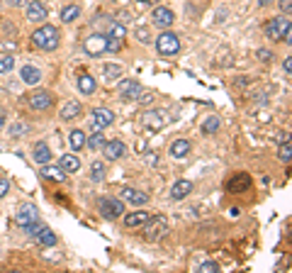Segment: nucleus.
<instances>
[{
	"label": "nucleus",
	"mask_w": 292,
	"mask_h": 273,
	"mask_svg": "<svg viewBox=\"0 0 292 273\" xmlns=\"http://www.w3.org/2000/svg\"><path fill=\"white\" fill-rule=\"evenodd\" d=\"M59 166H61L64 173H76V171L81 169V161H78V156H73V154H64L61 161H59Z\"/></svg>",
	"instance_id": "22"
},
{
	"label": "nucleus",
	"mask_w": 292,
	"mask_h": 273,
	"mask_svg": "<svg viewBox=\"0 0 292 273\" xmlns=\"http://www.w3.org/2000/svg\"><path fill=\"white\" fill-rule=\"evenodd\" d=\"M156 49H158V54H161V57H173V54L180 51V39H178L175 32L163 29V32L156 37Z\"/></svg>",
	"instance_id": "3"
},
{
	"label": "nucleus",
	"mask_w": 292,
	"mask_h": 273,
	"mask_svg": "<svg viewBox=\"0 0 292 273\" xmlns=\"http://www.w3.org/2000/svg\"><path fill=\"white\" fill-rule=\"evenodd\" d=\"M139 3H146V0H139Z\"/></svg>",
	"instance_id": "50"
},
{
	"label": "nucleus",
	"mask_w": 292,
	"mask_h": 273,
	"mask_svg": "<svg viewBox=\"0 0 292 273\" xmlns=\"http://www.w3.org/2000/svg\"><path fill=\"white\" fill-rule=\"evenodd\" d=\"M122 49V39H112V37H107V51H119Z\"/></svg>",
	"instance_id": "39"
},
{
	"label": "nucleus",
	"mask_w": 292,
	"mask_h": 273,
	"mask_svg": "<svg viewBox=\"0 0 292 273\" xmlns=\"http://www.w3.org/2000/svg\"><path fill=\"white\" fill-rule=\"evenodd\" d=\"M168 232V222H166L163 215H156V217H149L144 222V239L146 242H156Z\"/></svg>",
	"instance_id": "4"
},
{
	"label": "nucleus",
	"mask_w": 292,
	"mask_h": 273,
	"mask_svg": "<svg viewBox=\"0 0 292 273\" xmlns=\"http://www.w3.org/2000/svg\"><path fill=\"white\" fill-rule=\"evenodd\" d=\"M117 90L122 100H137L139 93H141V83L134 81V78H124V81H119Z\"/></svg>",
	"instance_id": "9"
},
{
	"label": "nucleus",
	"mask_w": 292,
	"mask_h": 273,
	"mask_svg": "<svg viewBox=\"0 0 292 273\" xmlns=\"http://www.w3.org/2000/svg\"><path fill=\"white\" fill-rule=\"evenodd\" d=\"M283 68H285V74H287V76L292 74V59H290V57H287V59L283 61Z\"/></svg>",
	"instance_id": "45"
},
{
	"label": "nucleus",
	"mask_w": 292,
	"mask_h": 273,
	"mask_svg": "<svg viewBox=\"0 0 292 273\" xmlns=\"http://www.w3.org/2000/svg\"><path fill=\"white\" fill-rule=\"evenodd\" d=\"M12 66H15V57H3L0 59V74H10L12 71Z\"/></svg>",
	"instance_id": "37"
},
{
	"label": "nucleus",
	"mask_w": 292,
	"mask_h": 273,
	"mask_svg": "<svg viewBox=\"0 0 292 273\" xmlns=\"http://www.w3.org/2000/svg\"><path fill=\"white\" fill-rule=\"evenodd\" d=\"M34 220H39V217H36V210H34V207H32V205L20 207L17 217H15V222H17V227H22V229H25V227H27V225H32Z\"/></svg>",
	"instance_id": "16"
},
{
	"label": "nucleus",
	"mask_w": 292,
	"mask_h": 273,
	"mask_svg": "<svg viewBox=\"0 0 292 273\" xmlns=\"http://www.w3.org/2000/svg\"><path fill=\"white\" fill-rule=\"evenodd\" d=\"M78 90H81L83 95H93L98 90V81H95L90 74H81L78 76Z\"/></svg>",
	"instance_id": "17"
},
{
	"label": "nucleus",
	"mask_w": 292,
	"mask_h": 273,
	"mask_svg": "<svg viewBox=\"0 0 292 273\" xmlns=\"http://www.w3.org/2000/svg\"><path fill=\"white\" fill-rule=\"evenodd\" d=\"M85 144H88V149L93 151H100L102 149V144H105V134H100V130H95V132L85 139Z\"/></svg>",
	"instance_id": "30"
},
{
	"label": "nucleus",
	"mask_w": 292,
	"mask_h": 273,
	"mask_svg": "<svg viewBox=\"0 0 292 273\" xmlns=\"http://www.w3.org/2000/svg\"><path fill=\"white\" fill-rule=\"evenodd\" d=\"M102 154L107 156V161H117L127 154V147H124V141H119V139L105 141V144H102Z\"/></svg>",
	"instance_id": "13"
},
{
	"label": "nucleus",
	"mask_w": 292,
	"mask_h": 273,
	"mask_svg": "<svg viewBox=\"0 0 292 273\" xmlns=\"http://www.w3.org/2000/svg\"><path fill=\"white\" fill-rule=\"evenodd\" d=\"M151 22H154L156 27H161V29H168L171 25L175 22V12L171 8H156L154 12H151Z\"/></svg>",
	"instance_id": "10"
},
{
	"label": "nucleus",
	"mask_w": 292,
	"mask_h": 273,
	"mask_svg": "<svg viewBox=\"0 0 292 273\" xmlns=\"http://www.w3.org/2000/svg\"><path fill=\"white\" fill-rule=\"evenodd\" d=\"M81 113H83L81 103H78V100H68V103L61 107V120H76Z\"/></svg>",
	"instance_id": "24"
},
{
	"label": "nucleus",
	"mask_w": 292,
	"mask_h": 273,
	"mask_svg": "<svg viewBox=\"0 0 292 273\" xmlns=\"http://www.w3.org/2000/svg\"><path fill=\"white\" fill-rule=\"evenodd\" d=\"M98 210H100V215L105 220H117L122 212H124V205H122V200L117 198H102L98 203Z\"/></svg>",
	"instance_id": "6"
},
{
	"label": "nucleus",
	"mask_w": 292,
	"mask_h": 273,
	"mask_svg": "<svg viewBox=\"0 0 292 273\" xmlns=\"http://www.w3.org/2000/svg\"><path fill=\"white\" fill-rule=\"evenodd\" d=\"M20 76H22V83H27V85H36L42 81V71L36 66H22Z\"/></svg>",
	"instance_id": "20"
},
{
	"label": "nucleus",
	"mask_w": 292,
	"mask_h": 273,
	"mask_svg": "<svg viewBox=\"0 0 292 273\" xmlns=\"http://www.w3.org/2000/svg\"><path fill=\"white\" fill-rule=\"evenodd\" d=\"M219 124H222V122H219L217 115H210V117L202 122V132H205V134H214L219 130Z\"/></svg>",
	"instance_id": "33"
},
{
	"label": "nucleus",
	"mask_w": 292,
	"mask_h": 273,
	"mask_svg": "<svg viewBox=\"0 0 292 273\" xmlns=\"http://www.w3.org/2000/svg\"><path fill=\"white\" fill-rule=\"evenodd\" d=\"M278 156H280V161H285V163H290V159H292V147H290V139H285L283 144H280V151H278Z\"/></svg>",
	"instance_id": "34"
},
{
	"label": "nucleus",
	"mask_w": 292,
	"mask_h": 273,
	"mask_svg": "<svg viewBox=\"0 0 292 273\" xmlns=\"http://www.w3.org/2000/svg\"><path fill=\"white\" fill-rule=\"evenodd\" d=\"M149 220V212H144V210H139V212H129L127 217H124V227H141Z\"/></svg>",
	"instance_id": "26"
},
{
	"label": "nucleus",
	"mask_w": 292,
	"mask_h": 273,
	"mask_svg": "<svg viewBox=\"0 0 292 273\" xmlns=\"http://www.w3.org/2000/svg\"><path fill=\"white\" fill-rule=\"evenodd\" d=\"M34 239L39 242V244H44V246H54L56 244V234L49 229V227H42V229H39V234H36Z\"/></svg>",
	"instance_id": "29"
},
{
	"label": "nucleus",
	"mask_w": 292,
	"mask_h": 273,
	"mask_svg": "<svg viewBox=\"0 0 292 273\" xmlns=\"http://www.w3.org/2000/svg\"><path fill=\"white\" fill-rule=\"evenodd\" d=\"M134 37H137V42H141V44H151L154 42V37H151V32L146 27H137V32H134Z\"/></svg>",
	"instance_id": "35"
},
{
	"label": "nucleus",
	"mask_w": 292,
	"mask_h": 273,
	"mask_svg": "<svg viewBox=\"0 0 292 273\" xmlns=\"http://www.w3.org/2000/svg\"><path fill=\"white\" fill-rule=\"evenodd\" d=\"M190 141L188 139H175L173 144H171V156H173V159H185V156H188V154H190Z\"/></svg>",
	"instance_id": "19"
},
{
	"label": "nucleus",
	"mask_w": 292,
	"mask_h": 273,
	"mask_svg": "<svg viewBox=\"0 0 292 273\" xmlns=\"http://www.w3.org/2000/svg\"><path fill=\"white\" fill-rule=\"evenodd\" d=\"M248 188H251V176H248V173H234V176L227 180V190L234 193V195L246 193Z\"/></svg>",
	"instance_id": "11"
},
{
	"label": "nucleus",
	"mask_w": 292,
	"mask_h": 273,
	"mask_svg": "<svg viewBox=\"0 0 292 273\" xmlns=\"http://www.w3.org/2000/svg\"><path fill=\"white\" fill-rule=\"evenodd\" d=\"M141 124L146 127V132H161L166 124V115L161 110H146L141 115Z\"/></svg>",
	"instance_id": "8"
},
{
	"label": "nucleus",
	"mask_w": 292,
	"mask_h": 273,
	"mask_svg": "<svg viewBox=\"0 0 292 273\" xmlns=\"http://www.w3.org/2000/svg\"><path fill=\"white\" fill-rule=\"evenodd\" d=\"M115 122V113L112 110H107V107H95L90 113V124H93V132L95 130H105V127H110V124Z\"/></svg>",
	"instance_id": "7"
},
{
	"label": "nucleus",
	"mask_w": 292,
	"mask_h": 273,
	"mask_svg": "<svg viewBox=\"0 0 292 273\" xmlns=\"http://www.w3.org/2000/svg\"><path fill=\"white\" fill-rule=\"evenodd\" d=\"M78 17H81V5H66L61 10V20L64 22H76Z\"/></svg>",
	"instance_id": "31"
},
{
	"label": "nucleus",
	"mask_w": 292,
	"mask_h": 273,
	"mask_svg": "<svg viewBox=\"0 0 292 273\" xmlns=\"http://www.w3.org/2000/svg\"><path fill=\"white\" fill-rule=\"evenodd\" d=\"M25 8H27V20L29 22H44V20L49 17L44 3H39V0H32V3H27Z\"/></svg>",
	"instance_id": "14"
},
{
	"label": "nucleus",
	"mask_w": 292,
	"mask_h": 273,
	"mask_svg": "<svg viewBox=\"0 0 292 273\" xmlns=\"http://www.w3.org/2000/svg\"><path fill=\"white\" fill-rule=\"evenodd\" d=\"M10 193V180H5V178H0V200L5 198Z\"/></svg>",
	"instance_id": "41"
},
{
	"label": "nucleus",
	"mask_w": 292,
	"mask_h": 273,
	"mask_svg": "<svg viewBox=\"0 0 292 273\" xmlns=\"http://www.w3.org/2000/svg\"><path fill=\"white\" fill-rule=\"evenodd\" d=\"M280 10H283V15H290L292 12V0H280Z\"/></svg>",
	"instance_id": "43"
},
{
	"label": "nucleus",
	"mask_w": 292,
	"mask_h": 273,
	"mask_svg": "<svg viewBox=\"0 0 292 273\" xmlns=\"http://www.w3.org/2000/svg\"><path fill=\"white\" fill-rule=\"evenodd\" d=\"M124 74L119 64H105L102 66V78H105V83H112V81H117L119 76Z\"/></svg>",
	"instance_id": "25"
},
{
	"label": "nucleus",
	"mask_w": 292,
	"mask_h": 273,
	"mask_svg": "<svg viewBox=\"0 0 292 273\" xmlns=\"http://www.w3.org/2000/svg\"><path fill=\"white\" fill-rule=\"evenodd\" d=\"M146 3H158V0H146Z\"/></svg>",
	"instance_id": "49"
},
{
	"label": "nucleus",
	"mask_w": 292,
	"mask_h": 273,
	"mask_svg": "<svg viewBox=\"0 0 292 273\" xmlns=\"http://www.w3.org/2000/svg\"><path fill=\"white\" fill-rule=\"evenodd\" d=\"M68 141H71L73 151H81L83 147H85V132H83V130H71V132H68Z\"/></svg>",
	"instance_id": "27"
},
{
	"label": "nucleus",
	"mask_w": 292,
	"mask_h": 273,
	"mask_svg": "<svg viewBox=\"0 0 292 273\" xmlns=\"http://www.w3.org/2000/svg\"><path fill=\"white\" fill-rule=\"evenodd\" d=\"M200 271H202V273H217L219 266L214 264V261H202V264H200Z\"/></svg>",
	"instance_id": "38"
},
{
	"label": "nucleus",
	"mask_w": 292,
	"mask_h": 273,
	"mask_svg": "<svg viewBox=\"0 0 292 273\" xmlns=\"http://www.w3.org/2000/svg\"><path fill=\"white\" fill-rule=\"evenodd\" d=\"M256 57L261 59V61H270L273 54H270V49H258V54H256Z\"/></svg>",
	"instance_id": "42"
},
{
	"label": "nucleus",
	"mask_w": 292,
	"mask_h": 273,
	"mask_svg": "<svg viewBox=\"0 0 292 273\" xmlns=\"http://www.w3.org/2000/svg\"><path fill=\"white\" fill-rule=\"evenodd\" d=\"M32 44L36 49H44V51H54L59 47V29L54 25H42L32 32Z\"/></svg>",
	"instance_id": "1"
},
{
	"label": "nucleus",
	"mask_w": 292,
	"mask_h": 273,
	"mask_svg": "<svg viewBox=\"0 0 292 273\" xmlns=\"http://www.w3.org/2000/svg\"><path fill=\"white\" fill-rule=\"evenodd\" d=\"M137 100H139L141 105H151V103H154V95H151V93H144V90H141Z\"/></svg>",
	"instance_id": "40"
},
{
	"label": "nucleus",
	"mask_w": 292,
	"mask_h": 273,
	"mask_svg": "<svg viewBox=\"0 0 292 273\" xmlns=\"http://www.w3.org/2000/svg\"><path fill=\"white\" fill-rule=\"evenodd\" d=\"M15 42H0V51H15Z\"/></svg>",
	"instance_id": "44"
},
{
	"label": "nucleus",
	"mask_w": 292,
	"mask_h": 273,
	"mask_svg": "<svg viewBox=\"0 0 292 273\" xmlns=\"http://www.w3.org/2000/svg\"><path fill=\"white\" fill-rule=\"evenodd\" d=\"M42 176L49 178V180H56V183H64L66 180V173L61 171V166L56 169V166H51V163H44V166H42Z\"/></svg>",
	"instance_id": "23"
},
{
	"label": "nucleus",
	"mask_w": 292,
	"mask_h": 273,
	"mask_svg": "<svg viewBox=\"0 0 292 273\" xmlns=\"http://www.w3.org/2000/svg\"><path fill=\"white\" fill-rule=\"evenodd\" d=\"M83 49H85V54L93 59L102 57L105 51H107V34H90V37H85V42H83Z\"/></svg>",
	"instance_id": "5"
},
{
	"label": "nucleus",
	"mask_w": 292,
	"mask_h": 273,
	"mask_svg": "<svg viewBox=\"0 0 292 273\" xmlns=\"http://www.w3.org/2000/svg\"><path fill=\"white\" fill-rule=\"evenodd\" d=\"M107 37L122 39V42H124V37H127V27H124L122 22H110L107 25Z\"/></svg>",
	"instance_id": "28"
},
{
	"label": "nucleus",
	"mask_w": 292,
	"mask_h": 273,
	"mask_svg": "<svg viewBox=\"0 0 292 273\" xmlns=\"http://www.w3.org/2000/svg\"><path fill=\"white\" fill-rule=\"evenodd\" d=\"M258 3H261V8H265V5H270L273 0H258Z\"/></svg>",
	"instance_id": "48"
},
{
	"label": "nucleus",
	"mask_w": 292,
	"mask_h": 273,
	"mask_svg": "<svg viewBox=\"0 0 292 273\" xmlns=\"http://www.w3.org/2000/svg\"><path fill=\"white\" fill-rule=\"evenodd\" d=\"M32 156H34L36 163H51V149H49V144L46 141H36L34 149H32Z\"/></svg>",
	"instance_id": "15"
},
{
	"label": "nucleus",
	"mask_w": 292,
	"mask_h": 273,
	"mask_svg": "<svg viewBox=\"0 0 292 273\" xmlns=\"http://www.w3.org/2000/svg\"><path fill=\"white\" fill-rule=\"evenodd\" d=\"M5 120H8V115H5V110H3V107H0V130H3V127H5Z\"/></svg>",
	"instance_id": "47"
},
{
	"label": "nucleus",
	"mask_w": 292,
	"mask_h": 273,
	"mask_svg": "<svg viewBox=\"0 0 292 273\" xmlns=\"http://www.w3.org/2000/svg\"><path fill=\"white\" fill-rule=\"evenodd\" d=\"M122 198L127 200V203H132V205H144L146 200H149V195L146 193H141V190H137V188H124L122 190Z\"/></svg>",
	"instance_id": "18"
},
{
	"label": "nucleus",
	"mask_w": 292,
	"mask_h": 273,
	"mask_svg": "<svg viewBox=\"0 0 292 273\" xmlns=\"http://www.w3.org/2000/svg\"><path fill=\"white\" fill-rule=\"evenodd\" d=\"M265 37L273 39V42H280V39H285L287 44H290V15H285V17H273L265 22Z\"/></svg>",
	"instance_id": "2"
},
{
	"label": "nucleus",
	"mask_w": 292,
	"mask_h": 273,
	"mask_svg": "<svg viewBox=\"0 0 292 273\" xmlns=\"http://www.w3.org/2000/svg\"><path fill=\"white\" fill-rule=\"evenodd\" d=\"M10 5H12V8H22V5H27V0H8Z\"/></svg>",
	"instance_id": "46"
},
{
	"label": "nucleus",
	"mask_w": 292,
	"mask_h": 273,
	"mask_svg": "<svg viewBox=\"0 0 292 273\" xmlns=\"http://www.w3.org/2000/svg\"><path fill=\"white\" fill-rule=\"evenodd\" d=\"M51 103H54V98H51L49 90H36L34 95H29V107L36 110V113H44V110H49Z\"/></svg>",
	"instance_id": "12"
},
{
	"label": "nucleus",
	"mask_w": 292,
	"mask_h": 273,
	"mask_svg": "<svg viewBox=\"0 0 292 273\" xmlns=\"http://www.w3.org/2000/svg\"><path fill=\"white\" fill-rule=\"evenodd\" d=\"M192 193V183L190 180H178L173 188H171V198L173 200H182V198H188Z\"/></svg>",
	"instance_id": "21"
},
{
	"label": "nucleus",
	"mask_w": 292,
	"mask_h": 273,
	"mask_svg": "<svg viewBox=\"0 0 292 273\" xmlns=\"http://www.w3.org/2000/svg\"><path fill=\"white\" fill-rule=\"evenodd\" d=\"M105 163H102V161H95V163H93L90 166V180L93 183H100V180H105Z\"/></svg>",
	"instance_id": "32"
},
{
	"label": "nucleus",
	"mask_w": 292,
	"mask_h": 273,
	"mask_svg": "<svg viewBox=\"0 0 292 273\" xmlns=\"http://www.w3.org/2000/svg\"><path fill=\"white\" fill-rule=\"evenodd\" d=\"M29 132V124L17 122V124H10V137H22V134Z\"/></svg>",
	"instance_id": "36"
}]
</instances>
